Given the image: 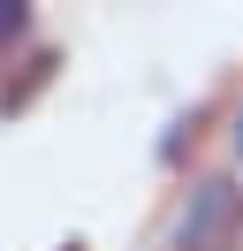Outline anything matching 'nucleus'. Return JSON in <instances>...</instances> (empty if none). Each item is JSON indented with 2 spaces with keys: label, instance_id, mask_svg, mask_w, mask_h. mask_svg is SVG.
I'll use <instances>...</instances> for the list:
<instances>
[{
  "label": "nucleus",
  "instance_id": "f257e3e1",
  "mask_svg": "<svg viewBox=\"0 0 243 251\" xmlns=\"http://www.w3.org/2000/svg\"><path fill=\"white\" fill-rule=\"evenodd\" d=\"M236 221H243V190L228 175H213L175 213V251H236Z\"/></svg>",
  "mask_w": 243,
  "mask_h": 251
},
{
  "label": "nucleus",
  "instance_id": "f03ea898",
  "mask_svg": "<svg viewBox=\"0 0 243 251\" xmlns=\"http://www.w3.org/2000/svg\"><path fill=\"white\" fill-rule=\"evenodd\" d=\"M23 23H30L23 8H15V0H0V46H8V38H23Z\"/></svg>",
  "mask_w": 243,
  "mask_h": 251
},
{
  "label": "nucleus",
  "instance_id": "7ed1b4c3",
  "mask_svg": "<svg viewBox=\"0 0 243 251\" xmlns=\"http://www.w3.org/2000/svg\"><path fill=\"white\" fill-rule=\"evenodd\" d=\"M236 160H243V122H236Z\"/></svg>",
  "mask_w": 243,
  "mask_h": 251
}]
</instances>
